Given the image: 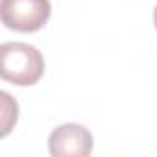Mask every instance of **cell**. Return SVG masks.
<instances>
[{"mask_svg": "<svg viewBox=\"0 0 157 157\" xmlns=\"http://www.w3.org/2000/svg\"><path fill=\"white\" fill-rule=\"evenodd\" d=\"M0 98H2V131H0V137H6L11 131V128L17 124L19 105L6 91L0 93Z\"/></svg>", "mask_w": 157, "mask_h": 157, "instance_id": "cell-4", "label": "cell"}, {"mask_svg": "<svg viewBox=\"0 0 157 157\" xmlns=\"http://www.w3.org/2000/svg\"><path fill=\"white\" fill-rule=\"evenodd\" d=\"M44 74L43 54L28 43H4L0 46V76L2 80L28 87L35 85Z\"/></svg>", "mask_w": 157, "mask_h": 157, "instance_id": "cell-1", "label": "cell"}, {"mask_svg": "<svg viewBox=\"0 0 157 157\" xmlns=\"http://www.w3.org/2000/svg\"><path fill=\"white\" fill-rule=\"evenodd\" d=\"M93 133L82 124L57 126L48 137V150L54 157H87L93 153Z\"/></svg>", "mask_w": 157, "mask_h": 157, "instance_id": "cell-3", "label": "cell"}, {"mask_svg": "<svg viewBox=\"0 0 157 157\" xmlns=\"http://www.w3.org/2000/svg\"><path fill=\"white\" fill-rule=\"evenodd\" d=\"M153 24H155V30H157V6L153 10Z\"/></svg>", "mask_w": 157, "mask_h": 157, "instance_id": "cell-5", "label": "cell"}, {"mask_svg": "<svg viewBox=\"0 0 157 157\" xmlns=\"http://www.w3.org/2000/svg\"><path fill=\"white\" fill-rule=\"evenodd\" d=\"M52 13L50 0H2L0 17L8 30L32 33L41 30Z\"/></svg>", "mask_w": 157, "mask_h": 157, "instance_id": "cell-2", "label": "cell"}]
</instances>
